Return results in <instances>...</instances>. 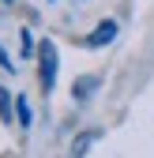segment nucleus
Instances as JSON below:
<instances>
[{
    "label": "nucleus",
    "mask_w": 154,
    "mask_h": 158,
    "mask_svg": "<svg viewBox=\"0 0 154 158\" xmlns=\"http://www.w3.org/2000/svg\"><path fill=\"white\" fill-rule=\"evenodd\" d=\"M56 72H60V53H56V42H38V83H42L45 94L56 90Z\"/></svg>",
    "instance_id": "nucleus-1"
},
{
    "label": "nucleus",
    "mask_w": 154,
    "mask_h": 158,
    "mask_svg": "<svg viewBox=\"0 0 154 158\" xmlns=\"http://www.w3.org/2000/svg\"><path fill=\"white\" fill-rule=\"evenodd\" d=\"M117 30H120V27H117V19H102V23L83 38V45H87V49H105L113 38H117Z\"/></svg>",
    "instance_id": "nucleus-2"
},
{
    "label": "nucleus",
    "mask_w": 154,
    "mask_h": 158,
    "mask_svg": "<svg viewBox=\"0 0 154 158\" xmlns=\"http://www.w3.org/2000/svg\"><path fill=\"white\" fill-rule=\"evenodd\" d=\"M98 83H102L98 75H87V79H79V83L71 87V98H75V102H87V98H90L94 90H98Z\"/></svg>",
    "instance_id": "nucleus-3"
},
{
    "label": "nucleus",
    "mask_w": 154,
    "mask_h": 158,
    "mask_svg": "<svg viewBox=\"0 0 154 158\" xmlns=\"http://www.w3.org/2000/svg\"><path fill=\"white\" fill-rule=\"evenodd\" d=\"M98 135H102L98 128H90V132H83V139H79V143H71V151H68V158H83V154H87V151H90L94 143H98Z\"/></svg>",
    "instance_id": "nucleus-4"
},
{
    "label": "nucleus",
    "mask_w": 154,
    "mask_h": 158,
    "mask_svg": "<svg viewBox=\"0 0 154 158\" xmlns=\"http://www.w3.org/2000/svg\"><path fill=\"white\" fill-rule=\"evenodd\" d=\"M0 121L11 124V94H8L4 87H0Z\"/></svg>",
    "instance_id": "nucleus-5"
},
{
    "label": "nucleus",
    "mask_w": 154,
    "mask_h": 158,
    "mask_svg": "<svg viewBox=\"0 0 154 158\" xmlns=\"http://www.w3.org/2000/svg\"><path fill=\"white\" fill-rule=\"evenodd\" d=\"M15 109H19V124H30V106H26V98H15Z\"/></svg>",
    "instance_id": "nucleus-6"
},
{
    "label": "nucleus",
    "mask_w": 154,
    "mask_h": 158,
    "mask_svg": "<svg viewBox=\"0 0 154 158\" xmlns=\"http://www.w3.org/2000/svg\"><path fill=\"white\" fill-rule=\"evenodd\" d=\"M19 42H23V56L34 53V38H30V30H19Z\"/></svg>",
    "instance_id": "nucleus-7"
},
{
    "label": "nucleus",
    "mask_w": 154,
    "mask_h": 158,
    "mask_svg": "<svg viewBox=\"0 0 154 158\" xmlns=\"http://www.w3.org/2000/svg\"><path fill=\"white\" fill-rule=\"evenodd\" d=\"M4 4H11V0H4Z\"/></svg>",
    "instance_id": "nucleus-8"
}]
</instances>
